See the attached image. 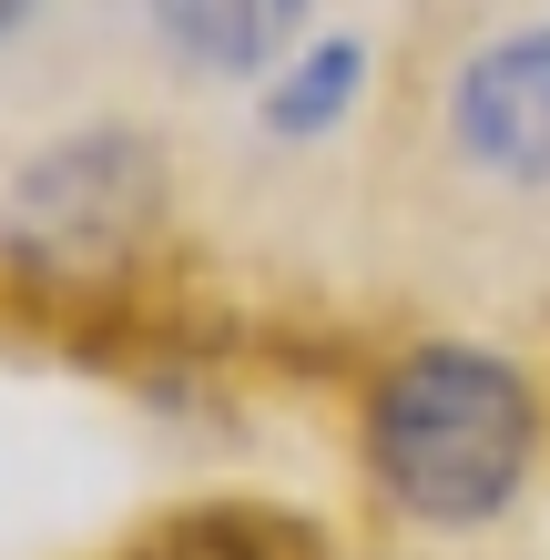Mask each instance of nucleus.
<instances>
[{
	"mask_svg": "<svg viewBox=\"0 0 550 560\" xmlns=\"http://www.w3.org/2000/svg\"><path fill=\"white\" fill-rule=\"evenodd\" d=\"M448 133L479 174L500 184H550V31H510L459 72Z\"/></svg>",
	"mask_w": 550,
	"mask_h": 560,
	"instance_id": "7ed1b4c3",
	"label": "nucleus"
},
{
	"mask_svg": "<svg viewBox=\"0 0 550 560\" xmlns=\"http://www.w3.org/2000/svg\"><path fill=\"white\" fill-rule=\"evenodd\" d=\"M316 0H153V31L184 72H266Z\"/></svg>",
	"mask_w": 550,
	"mask_h": 560,
	"instance_id": "20e7f679",
	"label": "nucleus"
},
{
	"mask_svg": "<svg viewBox=\"0 0 550 560\" xmlns=\"http://www.w3.org/2000/svg\"><path fill=\"white\" fill-rule=\"evenodd\" d=\"M153 143L133 133H82V143H61L42 153L21 174V205H11V245L31 255V266H113L122 245L153 224Z\"/></svg>",
	"mask_w": 550,
	"mask_h": 560,
	"instance_id": "f03ea898",
	"label": "nucleus"
},
{
	"mask_svg": "<svg viewBox=\"0 0 550 560\" xmlns=\"http://www.w3.org/2000/svg\"><path fill=\"white\" fill-rule=\"evenodd\" d=\"M358 82H367V51L358 42H306L296 72H285L276 103H266V133H327V122L358 103Z\"/></svg>",
	"mask_w": 550,
	"mask_h": 560,
	"instance_id": "39448f33",
	"label": "nucleus"
},
{
	"mask_svg": "<svg viewBox=\"0 0 550 560\" xmlns=\"http://www.w3.org/2000/svg\"><path fill=\"white\" fill-rule=\"evenodd\" d=\"M21 11H31V0H0V31H21Z\"/></svg>",
	"mask_w": 550,
	"mask_h": 560,
	"instance_id": "0eeeda50",
	"label": "nucleus"
},
{
	"mask_svg": "<svg viewBox=\"0 0 550 560\" xmlns=\"http://www.w3.org/2000/svg\"><path fill=\"white\" fill-rule=\"evenodd\" d=\"M530 387L520 368H500L490 347H408L377 377L367 408V458L377 489L429 530H479L510 510V489L530 469Z\"/></svg>",
	"mask_w": 550,
	"mask_h": 560,
	"instance_id": "f257e3e1",
	"label": "nucleus"
},
{
	"mask_svg": "<svg viewBox=\"0 0 550 560\" xmlns=\"http://www.w3.org/2000/svg\"><path fill=\"white\" fill-rule=\"evenodd\" d=\"M143 560H266L245 530H174V540H153Z\"/></svg>",
	"mask_w": 550,
	"mask_h": 560,
	"instance_id": "423d86ee",
	"label": "nucleus"
}]
</instances>
